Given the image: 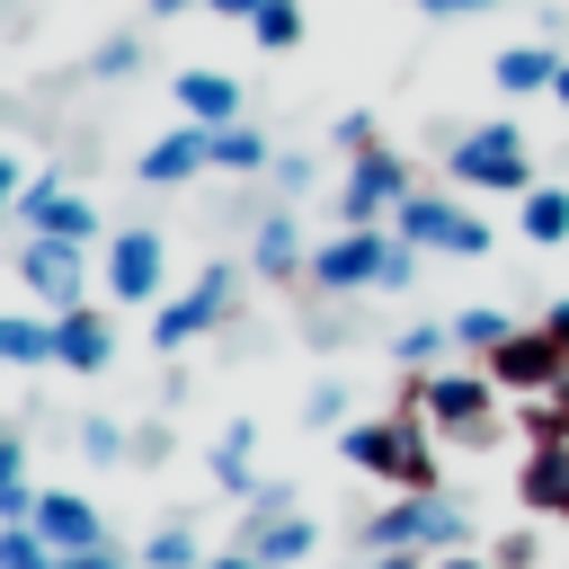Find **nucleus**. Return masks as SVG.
Masks as SVG:
<instances>
[{
	"label": "nucleus",
	"instance_id": "nucleus-1",
	"mask_svg": "<svg viewBox=\"0 0 569 569\" xmlns=\"http://www.w3.org/2000/svg\"><path fill=\"white\" fill-rule=\"evenodd\" d=\"M338 453L391 489H436V445H427V418L418 409H391V418H365L338 436Z\"/></svg>",
	"mask_w": 569,
	"mask_h": 569
},
{
	"label": "nucleus",
	"instance_id": "nucleus-2",
	"mask_svg": "<svg viewBox=\"0 0 569 569\" xmlns=\"http://www.w3.org/2000/svg\"><path fill=\"white\" fill-rule=\"evenodd\" d=\"M365 551H462V507L436 489H409L382 516H365Z\"/></svg>",
	"mask_w": 569,
	"mask_h": 569
},
{
	"label": "nucleus",
	"instance_id": "nucleus-3",
	"mask_svg": "<svg viewBox=\"0 0 569 569\" xmlns=\"http://www.w3.org/2000/svg\"><path fill=\"white\" fill-rule=\"evenodd\" d=\"M418 418H427L436 436L489 445V436H498V382H489V373H418Z\"/></svg>",
	"mask_w": 569,
	"mask_h": 569
},
{
	"label": "nucleus",
	"instance_id": "nucleus-4",
	"mask_svg": "<svg viewBox=\"0 0 569 569\" xmlns=\"http://www.w3.org/2000/svg\"><path fill=\"white\" fill-rule=\"evenodd\" d=\"M445 160H453L462 187H489V196H525V187H533V151H525L516 124H480V133H462Z\"/></svg>",
	"mask_w": 569,
	"mask_h": 569
},
{
	"label": "nucleus",
	"instance_id": "nucleus-5",
	"mask_svg": "<svg viewBox=\"0 0 569 569\" xmlns=\"http://www.w3.org/2000/svg\"><path fill=\"white\" fill-rule=\"evenodd\" d=\"M409 196H418V187H409V160L373 142V151H356V169H347V187H338V222H347V231H373V222L400 213Z\"/></svg>",
	"mask_w": 569,
	"mask_h": 569
},
{
	"label": "nucleus",
	"instance_id": "nucleus-6",
	"mask_svg": "<svg viewBox=\"0 0 569 569\" xmlns=\"http://www.w3.org/2000/svg\"><path fill=\"white\" fill-rule=\"evenodd\" d=\"M480 373H489L498 391L533 400V391H560V382H569V347H560L551 329H516L507 347H489V356H480Z\"/></svg>",
	"mask_w": 569,
	"mask_h": 569
},
{
	"label": "nucleus",
	"instance_id": "nucleus-7",
	"mask_svg": "<svg viewBox=\"0 0 569 569\" xmlns=\"http://www.w3.org/2000/svg\"><path fill=\"white\" fill-rule=\"evenodd\" d=\"M382 258H391V231L373 222V231H338V240H320L302 276H311L320 293H365V284H382Z\"/></svg>",
	"mask_w": 569,
	"mask_h": 569
},
{
	"label": "nucleus",
	"instance_id": "nucleus-8",
	"mask_svg": "<svg viewBox=\"0 0 569 569\" xmlns=\"http://www.w3.org/2000/svg\"><path fill=\"white\" fill-rule=\"evenodd\" d=\"M18 276H27V293H36L44 311H80V302H89V258H80V240H27V249H18Z\"/></svg>",
	"mask_w": 569,
	"mask_h": 569
},
{
	"label": "nucleus",
	"instance_id": "nucleus-9",
	"mask_svg": "<svg viewBox=\"0 0 569 569\" xmlns=\"http://www.w3.org/2000/svg\"><path fill=\"white\" fill-rule=\"evenodd\" d=\"M231 293H240V276H231V267H204V276H196L178 302H160V311H151V338H160V347H187V338H204V329L231 311Z\"/></svg>",
	"mask_w": 569,
	"mask_h": 569
},
{
	"label": "nucleus",
	"instance_id": "nucleus-10",
	"mask_svg": "<svg viewBox=\"0 0 569 569\" xmlns=\"http://www.w3.org/2000/svg\"><path fill=\"white\" fill-rule=\"evenodd\" d=\"M18 222H27V240H98V213H89V196H71L62 178H27V196H18Z\"/></svg>",
	"mask_w": 569,
	"mask_h": 569
},
{
	"label": "nucleus",
	"instance_id": "nucleus-11",
	"mask_svg": "<svg viewBox=\"0 0 569 569\" xmlns=\"http://www.w3.org/2000/svg\"><path fill=\"white\" fill-rule=\"evenodd\" d=\"M160 276H169V249H160V231H116L107 240V293L116 302H160Z\"/></svg>",
	"mask_w": 569,
	"mask_h": 569
},
{
	"label": "nucleus",
	"instance_id": "nucleus-12",
	"mask_svg": "<svg viewBox=\"0 0 569 569\" xmlns=\"http://www.w3.org/2000/svg\"><path fill=\"white\" fill-rule=\"evenodd\" d=\"M116 356V329H107V311L98 302H80V311H53V365H71V373H98Z\"/></svg>",
	"mask_w": 569,
	"mask_h": 569
},
{
	"label": "nucleus",
	"instance_id": "nucleus-13",
	"mask_svg": "<svg viewBox=\"0 0 569 569\" xmlns=\"http://www.w3.org/2000/svg\"><path fill=\"white\" fill-rule=\"evenodd\" d=\"M196 169H213V124H178V133H160L142 151V187H178Z\"/></svg>",
	"mask_w": 569,
	"mask_h": 569
},
{
	"label": "nucleus",
	"instance_id": "nucleus-14",
	"mask_svg": "<svg viewBox=\"0 0 569 569\" xmlns=\"http://www.w3.org/2000/svg\"><path fill=\"white\" fill-rule=\"evenodd\" d=\"M36 533H44L62 560L107 542V533H98V507H89V498H71V489H44V498H36Z\"/></svg>",
	"mask_w": 569,
	"mask_h": 569
},
{
	"label": "nucleus",
	"instance_id": "nucleus-15",
	"mask_svg": "<svg viewBox=\"0 0 569 569\" xmlns=\"http://www.w3.org/2000/svg\"><path fill=\"white\" fill-rule=\"evenodd\" d=\"M249 267H258L267 284L302 276V267H311V249H302V222H293V213H258V231H249Z\"/></svg>",
	"mask_w": 569,
	"mask_h": 569
},
{
	"label": "nucleus",
	"instance_id": "nucleus-16",
	"mask_svg": "<svg viewBox=\"0 0 569 569\" xmlns=\"http://www.w3.org/2000/svg\"><path fill=\"white\" fill-rule=\"evenodd\" d=\"M178 107H187V124H240V80L231 71H178Z\"/></svg>",
	"mask_w": 569,
	"mask_h": 569
},
{
	"label": "nucleus",
	"instance_id": "nucleus-17",
	"mask_svg": "<svg viewBox=\"0 0 569 569\" xmlns=\"http://www.w3.org/2000/svg\"><path fill=\"white\" fill-rule=\"evenodd\" d=\"M311 516H249V533H240V551H258L267 569H284V560H311Z\"/></svg>",
	"mask_w": 569,
	"mask_h": 569
},
{
	"label": "nucleus",
	"instance_id": "nucleus-18",
	"mask_svg": "<svg viewBox=\"0 0 569 569\" xmlns=\"http://www.w3.org/2000/svg\"><path fill=\"white\" fill-rule=\"evenodd\" d=\"M516 498H525L533 516H569V445H551V453H525V480H516Z\"/></svg>",
	"mask_w": 569,
	"mask_h": 569
},
{
	"label": "nucleus",
	"instance_id": "nucleus-19",
	"mask_svg": "<svg viewBox=\"0 0 569 569\" xmlns=\"http://www.w3.org/2000/svg\"><path fill=\"white\" fill-rule=\"evenodd\" d=\"M391 231H400L409 249H453V231H462V213H453L445 196H409V204L391 213Z\"/></svg>",
	"mask_w": 569,
	"mask_h": 569
},
{
	"label": "nucleus",
	"instance_id": "nucleus-20",
	"mask_svg": "<svg viewBox=\"0 0 569 569\" xmlns=\"http://www.w3.org/2000/svg\"><path fill=\"white\" fill-rule=\"evenodd\" d=\"M0 365H53V311H0Z\"/></svg>",
	"mask_w": 569,
	"mask_h": 569
},
{
	"label": "nucleus",
	"instance_id": "nucleus-21",
	"mask_svg": "<svg viewBox=\"0 0 569 569\" xmlns=\"http://www.w3.org/2000/svg\"><path fill=\"white\" fill-rule=\"evenodd\" d=\"M551 80H560V53H551V44H507V53H498V89H507V98H533V89H551Z\"/></svg>",
	"mask_w": 569,
	"mask_h": 569
},
{
	"label": "nucleus",
	"instance_id": "nucleus-22",
	"mask_svg": "<svg viewBox=\"0 0 569 569\" xmlns=\"http://www.w3.org/2000/svg\"><path fill=\"white\" fill-rule=\"evenodd\" d=\"M213 169L258 178V169H276V151H267V133H258V124H213Z\"/></svg>",
	"mask_w": 569,
	"mask_h": 569
},
{
	"label": "nucleus",
	"instance_id": "nucleus-23",
	"mask_svg": "<svg viewBox=\"0 0 569 569\" xmlns=\"http://www.w3.org/2000/svg\"><path fill=\"white\" fill-rule=\"evenodd\" d=\"M516 231H525L533 249H560V240H569V196H560V187H525V213H516Z\"/></svg>",
	"mask_w": 569,
	"mask_h": 569
},
{
	"label": "nucleus",
	"instance_id": "nucleus-24",
	"mask_svg": "<svg viewBox=\"0 0 569 569\" xmlns=\"http://www.w3.org/2000/svg\"><path fill=\"white\" fill-rule=\"evenodd\" d=\"M516 427H525V453H551V445H569V400L533 391V400L516 409Z\"/></svg>",
	"mask_w": 569,
	"mask_h": 569
},
{
	"label": "nucleus",
	"instance_id": "nucleus-25",
	"mask_svg": "<svg viewBox=\"0 0 569 569\" xmlns=\"http://www.w3.org/2000/svg\"><path fill=\"white\" fill-rule=\"evenodd\" d=\"M249 445H258V427H222V445H213V480L240 489V498L258 489V480H249Z\"/></svg>",
	"mask_w": 569,
	"mask_h": 569
},
{
	"label": "nucleus",
	"instance_id": "nucleus-26",
	"mask_svg": "<svg viewBox=\"0 0 569 569\" xmlns=\"http://www.w3.org/2000/svg\"><path fill=\"white\" fill-rule=\"evenodd\" d=\"M0 569H62V551L36 525H0Z\"/></svg>",
	"mask_w": 569,
	"mask_h": 569
},
{
	"label": "nucleus",
	"instance_id": "nucleus-27",
	"mask_svg": "<svg viewBox=\"0 0 569 569\" xmlns=\"http://www.w3.org/2000/svg\"><path fill=\"white\" fill-rule=\"evenodd\" d=\"M507 338H516V320H507V311H453V347L489 356V347H507Z\"/></svg>",
	"mask_w": 569,
	"mask_h": 569
},
{
	"label": "nucleus",
	"instance_id": "nucleus-28",
	"mask_svg": "<svg viewBox=\"0 0 569 569\" xmlns=\"http://www.w3.org/2000/svg\"><path fill=\"white\" fill-rule=\"evenodd\" d=\"M445 347H453V329H400V338H391V365H400V373H436Z\"/></svg>",
	"mask_w": 569,
	"mask_h": 569
},
{
	"label": "nucleus",
	"instance_id": "nucleus-29",
	"mask_svg": "<svg viewBox=\"0 0 569 569\" xmlns=\"http://www.w3.org/2000/svg\"><path fill=\"white\" fill-rule=\"evenodd\" d=\"M249 36H258L267 53H293V44H302V9H293V0H267V9L249 18Z\"/></svg>",
	"mask_w": 569,
	"mask_h": 569
},
{
	"label": "nucleus",
	"instance_id": "nucleus-30",
	"mask_svg": "<svg viewBox=\"0 0 569 569\" xmlns=\"http://www.w3.org/2000/svg\"><path fill=\"white\" fill-rule=\"evenodd\" d=\"M142 569H204V551H196L187 525H160V533L142 542Z\"/></svg>",
	"mask_w": 569,
	"mask_h": 569
},
{
	"label": "nucleus",
	"instance_id": "nucleus-31",
	"mask_svg": "<svg viewBox=\"0 0 569 569\" xmlns=\"http://www.w3.org/2000/svg\"><path fill=\"white\" fill-rule=\"evenodd\" d=\"M133 62H142V36H107V44L89 53V71H98V80H124Z\"/></svg>",
	"mask_w": 569,
	"mask_h": 569
},
{
	"label": "nucleus",
	"instance_id": "nucleus-32",
	"mask_svg": "<svg viewBox=\"0 0 569 569\" xmlns=\"http://www.w3.org/2000/svg\"><path fill=\"white\" fill-rule=\"evenodd\" d=\"M80 453L89 462H124V427L116 418H80Z\"/></svg>",
	"mask_w": 569,
	"mask_h": 569
},
{
	"label": "nucleus",
	"instance_id": "nucleus-33",
	"mask_svg": "<svg viewBox=\"0 0 569 569\" xmlns=\"http://www.w3.org/2000/svg\"><path fill=\"white\" fill-rule=\"evenodd\" d=\"M36 498H44V489H27V471L0 480V525H36Z\"/></svg>",
	"mask_w": 569,
	"mask_h": 569
},
{
	"label": "nucleus",
	"instance_id": "nucleus-34",
	"mask_svg": "<svg viewBox=\"0 0 569 569\" xmlns=\"http://www.w3.org/2000/svg\"><path fill=\"white\" fill-rule=\"evenodd\" d=\"M302 409H311V427H329V418H347V382H311V400H302Z\"/></svg>",
	"mask_w": 569,
	"mask_h": 569
},
{
	"label": "nucleus",
	"instance_id": "nucleus-35",
	"mask_svg": "<svg viewBox=\"0 0 569 569\" xmlns=\"http://www.w3.org/2000/svg\"><path fill=\"white\" fill-rule=\"evenodd\" d=\"M453 258H489V222H480V213H462V231H453Z\"/></svg>",
	"mask_w": 569,
	"mask_h": 569
},
{
	"label": "nucleus",
	"instance_id": "nucleus-36",
	"mask_svg": "<svg viewBox=\"0 0 569 569\" xmlns=\"http://www.w3.org/2000/svg\"><path fill=\"white\" fill-rule=\"evenodd\" d=\"M18 196H27V178H18V160H9V151H0V222H9V213H18Z\"/></svg>",
	"mask_w": 569,
	"mask_h": 569
},
{
	"label": "nucleus",
	"instance_id": "nucleus-37",
	"mask_svg": "<svg viewBox=\"0 0 569 569\" xmlns=\"http://www.w3.org/2000/svg\"><path fill=\"white\" fill-rule=\"evenodd\" d=\"M18 471H27V436H18V427H0V480H18Z\"/></svg>",
	"mask_w": 569,
	"mask_h": 569
},
{
	"label": "nucleus",
	"instance_id": "nucleus-38",
	"mask_svg": "<svg viewBox=\"0 0 569 569\" xmlns=\"http://www.w3.org/2000/svg\"><path fill=\"white\" fill-rule=\"evenodd\" d=\"M204 9H213V18H240V27H249V18L267 9V0H204Z\"/></svg>",
	"mask_w": 569,
	"mask_h": 569
},
{
	"label": "nucleus",
	"instance_id": "nucleus-39",
	"mask_svg": "<svg viewBox=\"0 0 569 569\" xmlns=\"http://www.w3.org/2000/svg\"><path fill=\"white\" fill-rule=\"evenodd\" d=\"M427 18H471V9H489V0H418Z\"/></svg>",
	"mask_w": 569,
	"mask_h": 569
},
{
	"label": "nucleus",
	"instance_id": "nucleus-40",
	"mask_svg": "<svg viewBox=\"0 0 569 569\" xmlns=\"http://www.w3.org/2000/svg\"><path fill=\"white\" fill-rule=\"evenodd\" d=\"M365 569H427V551H373Z\"/></svg>",
	"mask_w": 569,
	"mask_h": 569
},
{
	"label": "nucleus",
	"instance_id": "nucleus-41",
	"mask_svg": "<svg viewBox=\"0 0 569 569\" xmlns=\"http://www.w3.org/2000/svg\"><path fill=\"white\" fill-rule=\"evenodd\" d=\"M62 569H124V560H116V551H107V542H98V551H71V560H62Z\"/></svg>",
	"mask_w": 569,
	"mask_h": 569
},
{
	"label": "nucleus",
	"instance_id": "nucleus-42",
	"mask_svg": "<svg viewBox=\"0 0 569 569\" xmlns=\"http://www.w3.org/2000/svg\"><path fill=\"white\" fill-rule=\"evenodd\" d=\"M542 329H551V338L569 347V302H551V311H542Z\"/></svg>",
	"mask_w": 569,
	"mask_h": 569
},
{
	"label": "nucleus",
	"instance_id": "nucleus-43",
	"mask_svg": "<svg viewBox=\"0 0 569 569\" xmlns=\"http://www.w3.org/2000/svg\"><path fill=\"white\" fill-rule=\"evenodd\" d=\"M204 569H267L258 551H222V560H204Z\"/></svg>",
	"mask_w": 569,
	"mask_h": 569
},
{
	"label": "nucleus",
	"instance_id": "nucleus-44",
	"mask_svg": "<svg viewBox=\"0 0 569 569\" xmlns=\"http://www.w3.org/2000/svg\"><path fill=\"white\" fill-rule=\"evenodd\" d=\"M436 569H498V560H471V551H436Z\"/></svg>",
	"mask_w": 569,
	"mask_h": 569
},
{
	"label": "nucleus",
	"instance_id": "nucleus-45",
	"mask_svg": "<svg viewBox=\"0 0 569 569\" xmlns=\"http://www.w3.org/2000/svg\"><path fill=\"white\" fill-rule=\"evenodd\" d=\"M151 18H178V9H204V0H142Z\"/></svg>",
	"mask_w": 569,
	"mask_h": 569
},
{
	"label": "nucleus",
	"instance_id": "nucleus-46",
	"mask_svg": "<svg viewBox=\"0 0 569 569\" xmlns=\"http://www.w3.org/2000/svg\"><path fill=\"white\" fill-rule=\"evenodd\" d=\"M551 98H560V107H569V62H560V80H551Z\"/></svg>",
	"mask_w": 569,
	"mask_h": 569
}]
</instances>
